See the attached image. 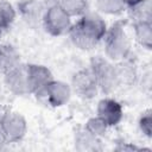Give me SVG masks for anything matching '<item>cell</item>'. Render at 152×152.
Wrapping results in <instances>:
<instances>
[{"label":"cell","instance_id":"6da1fadb","mask_svg":"<svg viewBox=\"0 0 152 152\" xmlns=\"http://www.w3.org/2000/svg\"><path fill=\"white\" fill-rule=\"evenodd\" d=\"M107 28V23L99 13L87 12L78 17L76 23H72L68 36L75 48L89 51L102 42Z\"/></svg>","mask_w":152,"mask_h":152},{"label":"cell","instance_id":"7a4b0ae2","mask_svg":"<svg viewBox=\"0 0 152 152\" xmlns=\"http://www.w3.org/2000/svg\"><path fill=\"white\" fill-rule=\"evenodd\" d=\"M125 20H116L107 28L104 38L102 39L104 55L109 61L114 63L131 57L132 44L125 30Z\"/></svg>","mask_w":152,"mask_h":152},{"label":"cell","instance_id":"3957f363","mask_svg":"<svg viewBox=\"0 0 152 152\" xmlns=\"http://www.w3.org/2000/svg\"><path fill=\"white\" fill-rule=\"evenodd\" d=\"M88 66L91 70L99 89L102 94L110 95L120 87L115 63L109 61L107 57H91Z\"/></svg>","mask_w":152,"mask_h":152},{"label":"cell","instance_id":"277c9868","mask_svg":"<svg viewBox=\"0 0 152 152\" xmlns=\"http://www.w3.org/2000/svg\"><path fill=\"white\" fill-rule=\"evenodd\" d=\"M72 18L55 1L52 0L45 6V11L42 18V26L44 31L52 37H61L68 34Z\"/></svg>","mask_w":152,"mask_h":152},{"label":"cell","instance_id":"5b68a950","mask_svg":"<svg viewBox=\"0 0 152 152\" xmlns=\"http://www.w3.org/2000/svg\"><path fill=\"white\" fill-rule=\"evenodd\" d=\"M0 132L6 144L19 142L27 133V121L21 113L5 109L0 112Z\"/></svg>","mask_w":152,"mask_h":152},{"label":"cell","instance_id":"8992f818","mask_svg":"<svg viewBox=\"0 0 152 152\" xmlns=\"http://www.w3.org/2000/svg\"><path fill=\"white\" fill-rule=\"evenodd\" d=\"M70 87L74 94H76L80 99L87 100V101L93 100L100 93L96 80L91 70L89 69V66L77 70L71 76Z\"/></svg>","mask_w":152,"mask_h":152},{"label":"cell","instance_id":"52a82bcc","mask_svg":"<svg viewBox=\"0 0 152 152\" xmlns=\"http://www.w3.org/2000/svg\"><path fill=\"white\" fill-rule=\"evenodd\" d=\"M71 95L72 90L69 83L53 78L37 97L44 100V102L52 108H59L70 101Z\"/></svg>","mask_w":152,"mask_h":152},{"label":"cell","instance_id":"ba28073f","mask_svg":"<svg viewBox=\"0 0 152 152\" xmlns=\"http://www.w3.org/2000/svg\"><path fill=\"white\" fill-rule=\"evenodd\" d=\"M25 68H26L30 95L37 96L53 80V75L51 70L43 64L28 63V64H25Z\"/></svg>","mask_w":152,"mask_h":152},{"label":"cell","instance_id":"9c48e42d","mask_svg":"<svg viewBox=\"0 0 152 152\" xmlns=\"http://www.w3.org/2000/svg\"><path fill=\"white\" fill-rule=\"evenodd\" d=\"M96 115L110 128L118 126L124 118V108L113 97H103L97 102Z\"/></svg>","mask_w":152,"mask_h":152},{"label":"cell","instance_id":"30bf717a","mask_svg":"<svg viewBox=\"0 0 152 152\" xmlns=\"http://www.w3.org/2000/svg\"><path fill=\"white\" fill-rule=\"evenodd\" d=\"M4 83L10 93L15 96H26L30 95L26 68L25 64L20 63L6 74H4Z\"/></svg>","mask_w":152,"mask_h":152},{"label":"cell","instance_id":"8fae6325","mask_svg":"<svg viewBox=\"0 0 152 152\" xmlns=\"http://www.w3.org/2000/svg\"><path fill=\"white\" fill-rule=\"evenodd\" d=\"M45 5L38 0H23L18 5V12L23 20L31 26L42 24Z\"/></svg>","mask_w":152,"mask_h":152},{"label":"cell","instance_id":"7c38bea8","mask_svg":"<svg viewBox=\"0 0 152 152\" xmlns=\"http://www.w3.org/2000/svg\"><path fill=\"white\" fill-rule=\"evenodd\" d=\"M74 146L81 152H95L102 150L101 139L89 133L83 126L78 127L74 133Z\"/></svg>","mask_w":152,"mask_h":152},{"label":"cell","instance_id":"4fadbf2b","mask_svg":"<svg viewBox=\"0 0 152 152\" xmlns=\"http://www.w3.org/2000/svg\"><path fill=\"white\" fill-rule=\"evenodd\" d=\"M132 28L137 44L150 51L152 49V20L133 21Z\"/></svg>","mask_w":152,"mask_h":152},{"label":"cell","instance_id":"5bb4252c","mask_svg":"<svg viewBox=\"0 0 152 152\" xmlns=\"http://www.w3.org/2000/svg\"><path fill=\"white\" fill-rule=\"evenodd\" d=\"M20 63L19 51L13 45L0 42V74H6Z\"/></svg>","mask_w":152,"mask_h":152},{"label":"cell","instance_id":"9a60e30c","mask_svg":"<svg viewBox=\"0 0 152 152\" xmlns=\"http://www.w3.org/2000/svg\"><path fill=\"white\" fill-rule=\"evenodd\" d=\"M115 66H116V72H118V78H119L120 86H122V84L132 86L135 83V81L138 78V69H137L135 63L133 61H131L129 57L124 61L116 62Z\"/></svg>","mask_w":152,"mask_h":152},{"label":"cell","instance_id":"2e32d148","mask_svg":"<svg viewBox=\"0 0 152 152\" xmlns=\"http://www.w3.org/2000/svg\"><path fill=\"white\" fill-rule=\"evenodd\" d=\"M126 11L132 21L152 20V4L151 0H137L126 6Z\"/></svg>","mask_w":152,"mask_h":152},{"label":"cell","instance_id":"e0dca14e","mask_svg":"<svg viewBox=\"0 0 152 152\" xmlns=\"http://www.w3.org/2000/svg\"><path fill=\"white\" fill-rule=\"evenodd\" d=\"M71 18L81 17L88 12L89 1L88 0H55Z\"/></svg>","mask_w":152,"mask_h":152},{"label":"cell","instance_id":"ac0fdd59","mask_svg":"<svg viewBox=\"0 0 152 152\" xmlns=\"http://www.w3.org/2000/svg\"><path fill=\"white\" fill-rule=\"evenodd\" d=\"M96 10L107 15H119L126 11L125 0H95Z\"/></svg>","mask_w":152,"mask_h":152},{"label":"cell","instance_id":"d6986e66","mask_svg":"<svg viewBox=\"0 0 152 152\" xmlns=\"http://www.w3.org/2000/svg\"><path fill=\"white\" fill-rule=\"evenodd\" d=\"M17 18L15 7L7 0H0V28H10Z\"/></svg>","mask_w":152,"mask_h":152},{"label":"cell","instance_id":"ffe728a7","mask_svg":"<svg viewBox=\"0 0 152 152\" xmlns=\"http://www.w3.org/2000/svg\"><path fill=\"white\" fill-rule=\"evenodd\" d=\"M83 127L89 132L91 133L93 135L97 137V138H103L106 134H107V131L109 129V127L97 116V115H94L91 118H89L86 124L83 125Z\"/></svg>","mask_w":152,"mask_h":152},{"label":"cell","instance_id":"44dd1931","mask_svg":"<svg viewBox=\"0 0 152 152\" xmlns=\"http://www.w3.org/2000/svg\"><path fill=\"white\" fill-rule=\"evenodd\" d=\"M138 127L139 131L144 137L147 139H151L152 137V110L148 108L141 113L138 120Z\"/></svg>","mask_w":152,"mask_h":152},{"label":"cell","instance_id":"7402d4cb","mask_svg":"<svg viewBox=\"0 0 152 152\" xmlns=\"http://www.w3.org/2000/svg\"><path fill=\"white\" fill-rule=\"evenodd\" d=\"M115 151H119V152H133V151H140V150H150V148H144V147H140L133 142H127V141H121V142H118V145L115 146L114 148Z\"/></svg>","mask_w":152,"mask_h":152},{"label":"cell","instance_id":"603a6c76","mask_svg":"<svg viewBox=\"0 0 152 152\" xmlns=\"http://www.w3.org/2000/svg\"><path fill=\"white\" fill-rule=\"evenodd\" d=\"M4 144H6V141L4 140V137H2V134H1V132H0V147H1Z\"/></svg>","mask_w":152,"mask_h":152},{"label":"cell","instance_id":"cb8c5ba5","mask_svg":"<svg viewBox=\"0 0 152 152\" xmlns=\"http://www.w3.org/2000/svg\"><path fill=\"white\" fill-rule=\"evenodd\" d=\"M134 1H137V0H125V5L127 6V5H129V4H132V2H134Z\"/></svg>","mask_w":152,"mask_h":152},{"label":"cell","instance_id":"d4e9b609","mask_svg":"<svg viewBox=\"0 0 152 152\" xmlns=\"http://www.w3.org/2000/svg\"><path fill=\"white\" fill-rule=\"evenodd\" d=\"M2 34H4V30L0 28V42H1V38H2Z\"/></svg>","mask_w":152,"mask_h":152}]
</instances>
